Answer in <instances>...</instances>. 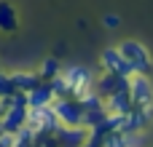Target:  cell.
Here are the masks:
<instances>
[{
	"label": "cell",
	"mask_w": 153,
	"mask_h": 147,
	"mask_svg": "<svg viewBox=\"0 0 153 147\" xmlns=\"http://www.w3.org/2000/svg\"><path fill=\"white\" fill-rule=\"evenodd\" d=\"M62 78H65V83H67V94L75 96V99H81V96H86L89 91H94V72H91L89 67L70 64V67L62 70Z\"/></svg>",
	"instance_id": "1"
},
{
	"label": "cell",
	"mask_w": 153,
	"mask_h": 147,
	"mask_svg": "<svg viewBox=\"0 0 153 147\" xmlns=\"http://www.w3.org/2000/svg\"><path fill=\"white\" fill-rule=\"evenodd\" d=\"M129 96H132V104L137 110H143L153 121V83H151V75L134 72L129 78Z\"/></svg>",
	"instance_id": "2"
},
{
	"label": "cell",
	"mask_w": 153,
	"mask_h": 147,
	"mask_svg": "<svg viewBox=\"0 0 153 147\" xmlns=\"http://www.w3.org/2000/svg\"><path fill=\"white\" fill-rule=\"evenodd\" d=\"M118 51L126 56V62L132 64V70H134V72H140V75H151V72H153L151 51H148L140 40H124V43L118 46Z\"/></svg>",
	"instance_id": "3"
},
{
	"label": "cell",
	"mask_w": 153,
	"mask_h": 147,
	"mask_svg": "<svg viewBox=\"0 0 153 147\" xmlns=\"http://www.w3.org/2000/svg\"><path fill=\"white\" fill-rule=\"evenodd\" d=\"M51 110L56 112L62 126H83V104L75 96H56L51 102Z\"/></svg>",
	"instance_id": "4"
},
{
	"label": "cell",
	"mask_w": 153,
	"mask_h": 147,
	"mask_svg": "<svg viewBox=\"0 0 153 147\" xmlns=\"http://www.w3.org/2000/svg\"><path fill=\"white\" fill-rule=\"evenodd\" d=\"M27 126L35 134H54L62 123L48 104V107H27Z\"/></svg>",
	"instance_id": "5"
},
{
	"label": "cell",
	"mask_w": 153,
	"mask_h": 147,
	"mask_svg": "<svg viewBox=\"0 0 153 147\" xmlns=\"http://www.w3.org/2000/svg\"><path fill=\"white\" fill-rule=\"evenodd\" d=\"M100 64H102V72H113V75H121V78H132V75H134L132 64H129L126 56L118 51V46H116V48H105L102 56H100Z\"/></svg>",
	"instance_id": "6"
},
{
	"label": "cell",
	"mask_w": 153,
	"mask_h": 147,
	"mask_svg": "<svg viewBox=\"0 0 153 147\" xmlns=\"http://www.w3.org/2000/svg\"><path fill=\"white\" fill-rule=\"evenodd\" d=\"M22 126H27V104H13L3 112L0 118V129L8 134H16Z\"/></svg>",
	"instance_id": "7"
},
{
	"label": "cell",
	"mask_w": 153,
	"mask_h": 147,
	"mask_svg": "<svg viewBox=\"0 0 153 147\" xmlns=\"http://www.w3.org/2000/svg\"><path fill=\"white\" fill-rule=\"evenodd\" d=\"M54 99H56V96H54L48 80H40L32 91H27V107H48Z\"/></svg>",
	"instance_id": "8"
},
{
	"label": "cell",
	"mask_w": 153,
	"mask_h": 147,
	"mask_svg": "<svg viewBox=\"0 0 153 147\" xmlns=\"http://www.w3.org/2000/svg\"><path fill=\"white\" fill-rule=\"evenodd\" d=\"M19 29V11L8 3V0H0V32H16Z\"/></svg>",
	"instance_id": "9"
},
{
	"label": "cell",
	"mask_w": 153,
	"mask_h": 147,
	"mask_svg": "<svg viewBox=\"0 0 153 147\" xmlns=\"http://www.w3.org/2000/svg\"><path fill=\"white\" fill-rule=\"evenodd\" d=\"M11 80H13V88H16V91H24V94H27V91H32L43 78H40L38 72H11Z\"/></svg>",
	"instance_id": "10"
},
{
	"label": "cell",
	"mask_w": 153,
	"mask_h": 147,
	"mask_svg": "<svg viewBox=\"0 0 153 147\" xmlns=\"http://www.w3.org/2000/svg\"><path fill=\"white\" fill-rule=\"evenodd\" d=\"M62 72V64H59V59H54V56H48L43 64H40V70H38V75L43 78V80H51L54 75H59Z\"/></svg>",
	"instance_id": "11"
},
{
	"label": "cell",
	"mask_w": 153,
	"mask_h": 147,
	"mask_svg": "<svg viewBox=\"0 0 153 147\" xmlns=\"http://www.w3.org/2000/svg\"><path fill=\"white\" fill-rule=\"evenodd\" d=\"M16 88H13V80H11V72H3L0 70V99H5V96H11Z\"/></svg>",
	"instance_id": "12"
},
{
	"label": "cell",
	"mask_w": 153,
	"mask_h": 147,
	"mask_svg": "<svg viewBox=\"0 0 153 147\" xmlns=\"http://www.w3.org/2000/svg\"><path fill=\"white\" fill-rule=\"evenodd\" d=\"M102 24H105L108 29H116V27L121 24V19H118L116 13H105V19H102Z\"/></svg>",
	"instance_id": "13"
},
{
	"label": "cell",
	"mask_w": 153,
	"mask_h": 147,
	"mask_svg": "<svg viewBox=\"0 0 153 147\" xmlns=\"http://www.w3.org/2000/svg\"><path fill=\"white\" fill-rule=\"evenodd\" d=\"M81 147H105V145H102V139H97V137H91V134H89V137H86V142H83Z\"/></svg>",
	"instance_id": "14"
},
{
	"label": "cell",
	"mask_w": 153,
	"mask_h": 147,
	"mask_svg": "<svg viewBox=\"0 0 153 147\" xmlns=\"http://www.w3.org/2000/svg\"><path fill=\"white\" fill-rule=\"evenodd\" d=\"M3 112H5V107H3V104H0V118H3Z\"/></svg>",
	"instance_id": "15"
},
{
	"label": "cell",
	"mask_w": 153,
	"mask_h": 147,
	"mask_svg": "<svg viewBox=\"0 0 153 147\" xmlns=\"http://www.w3.org/2000/svg\"><path fill=\"white\" fill-rule=\"evenodd\" d=\"M59 147H65V145H59Z\"/></svg>",
	"instance_id": "16"
}]
</instances>
